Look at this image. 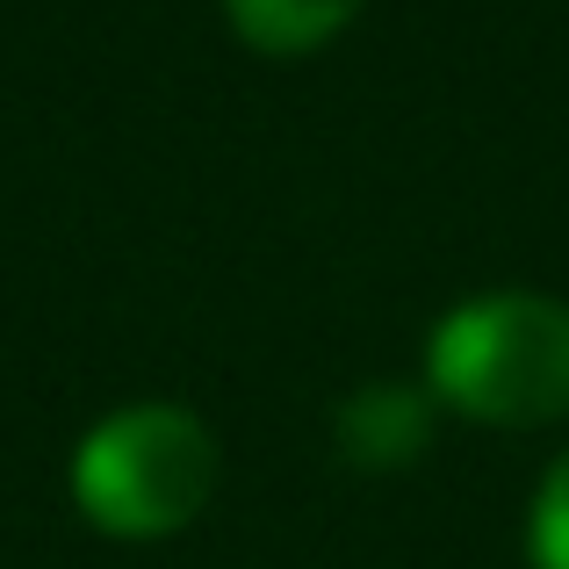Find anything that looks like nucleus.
<instances>
[{
    "label": "nucleus",
    "mask_w": 569,
    "mask_h": 569,
    "mask_svg": "<svg viewBox=\"0 0 569 569\" xmlns=\"http://www.w3.org/2000/svg\"><path fill=\"white\" fill-rule=\"evenodd\" d=\"M426 389L440 411L498 432L569 418V303L541 289H483L426 339Z\"/></svg>",
    "instance_id": "obj_1"
},
{
    "label": "nucleus",
    "mask_w": 569,
    "mask_h": 569,
    "mask_svg": "<svg viewBox=\"0 0 569 569\" xmlns=\"http://www.w3.org/2000/svg\"><path fill=\"white\" fill-rule=\"evenodd\" d=\"M223 447L188 403H123L72 455V505L116 541H167L217 498Z\"/></svg>",
    "instance_id": "obj_2"
},
{
    "label": "nucleus",
    "mask_w": 569,
    "mask_h": 569,
    "mask_svg": "<svg viewBox=\"0 0 569 569\" xmlns=\"http://www.w3.org/2000/svg\"><path fill=\"white\" fill-rule=\"evenodd\" d=\"M432 432H440V397L418 382H361L332 411V440L361 476H403L426 461Z\"/></svg>",
    "instance_id": "obj_3"
},
{
    "label": "nucleus",
    "mask_w": 569,
    "mask_h": 569,
    "mask_svg": "<svg viewBox=\"0 0 569 569\" xmlns=\"http://www.w3.org/2000/svg\"><path fill=\"white\" fill-rule=\"evenodd\" d=\"M368 0H223L231 29L267 58H303L318 43H332L339 29L361 14Z\"/></svg>",
    "instance_id": "obj_4"
},
{
    "label": "nucleus",
    "mask_w": 569,
    "mask_h": 569,
    "mask_svg": "<svg viewBox=\"0 0 569 569\" xmlns=\"http://www.w3.org/2000/svg\"><path fill=\"white\" fill-rule=\"evenodd\" d=\"M527 562L533 569H569V447L562 461L541 476L533 490V512H527Z\"/></svg>",
    "instance_id": "obj_5"
}]
</instances>
